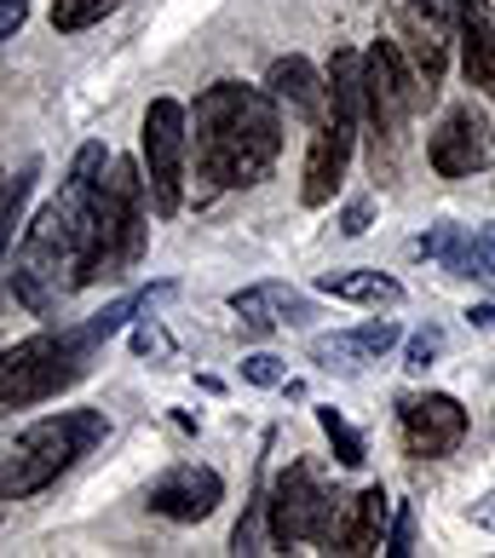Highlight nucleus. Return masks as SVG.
<instances>
[{
  "label": "nucleus",
  "instance_id": "nucleus-1",
  "mask_svg": "<svg viewBox=\"0 0 495 558\" xmlns=\"http://www.w3.org/2000/svg\"><path fill=\"white\" fill-rule=\"evenodd\" d=\"M105 168H110L105 144H81L64 173V191L24 225V242H17V259H12V294L24 312L58 317L64 300L81 288V242H87V219Z\"/></svg>",
  "mask_w": 495,
  "mask_h": 558
},
{
  "label": "nucleus",
  "instance_id": "nucleus-2",
  "mask_svg": "<svg viewBox=\"0 0 495 558\" xmlns=\"http://www.w3.org/2000/svg\"><path fill=\"white\" fill-rule=\"evenodd\" d=\"M184 144L196 150V173L214 191H247L282 156L277 98L242 81H214L196 98V110H184Z\"/></svg>",
  "mask_w": 495,
  "mask_h": 558
},
{
  "label": "nucleus",
  "instance_id": "nucleus-3",
  "mask_svg": "<svg viewBox=\"0 0 495 558\" xmlns=\"http://www.w3.org/2000/svg\"><path fill=\"white\" fill-rule=\"evenodd\" d=\"M105 432H110V421L98 415V409H58V415L29 421L7 449H0V495H7V501L40 495L47 484L64 478L81 454H93L105 444Z\"/></svg>",
  "mask_w": 495,
  "mask_h": 558
},
{
  "label": "nucleus",
  "instance_id": "nucleus-4",
  "mask_svg": "<svg viewBox=\"0 0 495 558\" xmlns=\"http://www.w3.org/2000/svg\"><path fill=\"white\" fill-rule=\"evenodd\" d=\"M110 179H98L93 196V219H87V242H81V288L133 271L144 254V173L138 161H110Z\"/></svg>",
  "mask_w": 495,
  "mask_h": 558
},
{
  "label": "nucleus",
  "instance_id": "nucleus-5",
  "mask_svg": "<svg viewBox=\"0 0 495 558\" xmlns=\"http://www.w3.org/2000/svg\"><path fill=\"white\" fill-rule=\"evenodd\" d=\"M93 363V340L81 328H64V335H35L24 345L0 351V403L24 409V403H47L64 386H75Z\"/></svg>",
  "mask_w": 495,
  "mask_h": 558
},
{
  "label": "nucleus",
  "instance_id": "nucleus-6",
  "mask_svg": "<svg viewBox=\"0 0 495 558\" xmlns=\"http://www.w3.org/2000/svg\"><path fill=\"white\" fill-rule=\"evenodd\" d=\"M138 150H144V202H150L156 219H173L184 208V156H191L179 98H156V105L144 110Z\"/></svg>",
  "mask_w": 495,
  "mask_h": 558
},
{
  "label": "nucleus",
  "instance_id": "nucleus-7",
  "mask_svg": "<svg viewBox=\"0 0 495 558\" xmlns=\"http://www.w3.org/2000/svg\"><path fill=\"white\" fill-rule=\"evenodd\" d=\"M265 507V524H271V542L277 547H294V542H323L328 524H335V495H328L317 461H294L271 484V501Z\"/></svg>",
  "mask_w": 495,
  "mask_h": 558
},
{
  "label": "nucleus",
  "instance_id": "nucleus-8",
  "mask_svg": "<svg viewBox=\"0 0 495 558\" xmlns=\"http://www.w3.org/2000/svg\"><path fill=\"white\" fill-rule=\"evenodd\" d=\"M426 161L438 179H472L490 161V121L472 105H449L426 138Z\"/></svg>",
  "mask_w": 495,
  "mask_h": 558
},
{
  "label": "nucleus",
  "instance_id": "nucleus-9",
  "mask_svg": "<svg viewBox=\"0 0 495 558\" xmlns=\"http://www.w3.org/2000/svg\"><path fill=\"white\" fill-rule=\"evenodd\" d=\"M144 501H150V512H161V519H173V524H202L225 501V478H219L214 466L184 461L173 472H161Z\"/></svg>",
  "mask_w": 495,
  "mask_h": 558
},
{
  "label": "nucleus",
  "instance_id": "nucleus-10",
  "mask_svg": "<svg viewBox=\"0 0 495 558\" xmlns=\"http://www.w3.org/2000/svg\"><path fill=\"white\" fill-rule=\"evenodd\" d=\"M467 438V409L449 391H426V398L403 403V449L415 461H438Z\"/></svg>",
  "mask_w": 495,
  "mask_h": 558
},
{
  "label": "nucleus",
  "instance_id": "nucleus-11",
  "mask_svg": "<svg viewBox=\"0 0 495 558\" xmlns=\"http://www.w3.org/2000/svg\"><path fill=\"white\" fill-rule=\"evenodd\" d=\"M352 144H358V128H346V121H335V116L317 121L312 150H305V184H300V202H305V208L335 202L340 179H346V161H352Z\"/></svg>",
  "mask_w": 495,
  "mask_h": 558
},
{
  "label": "nucleus",
  "instance_id": "nucleus-12",
  "mask_svg": "<svg viewBox=\"0 0 495 558\" xmlns=\"http://www.w3.org/2000/svg\"><path fill=\"white\" fill-rule=\"evenodd\" d=\"M386 519H391V501H386V489L375 484V489H363V495H352L346 501V512L335 524H328V553H346V558H363V553H381V542H386Z\"/></svg>",
  "mask_w": 495,
  "mask_h": 558
},
{
  "label": "nucleus",
  "instance_id": "nucleus-13",
  "mask_svg": "<svg viewBox=\"0 0 495 558\" xmlns=\"http://www.w3.org/2000/svg\"><path fill=\"white\" fill-rule=\"evenodd\" d=\"M231 312L242 317L247 335H277V328H294L312 317V305L288 282H254V288H237L231 294Z\"/></svg>",
  "mask_w": 495,
  "mask_h": 558
},
{
  "label": "nucleus",
  "instance_id": "nucleus-14",
  "mask_svg": "<svg viewBox=\"0 0 495 558\" xmlns=\"http://www.w3.org/2000/svg\"><path fill=\"white\" fill-rule=\"evenodd\" d=\"M415 247L426 259H438L444 271H456V277L495 282V236H472V231H461V225H438V231H426Z\"/></svg>",
  "mask_w": 495,
  "mask_h": 558
},
{
  "label": "nucleus",
  "instance_id": "nucleus-15",
  "mask_svg": "<svg viewBox=\"0 0 495 558\" xmlns=\"http://www.w3.org/2000/svg\"><path fill=\"white\" fill-rule=\"evenodd\" d=\"M391 345H398V323L375 317V323H358V328H340V335L317 340L312 357L328 363V368H335V363H340V368H363V363H381Z\"/></svg>",
  "mask_w": 495,
  "mask_h": 558
},
{
  "label": "nucleus",
  "instance_id": "nucleus-16",
  "mask_svg": "<svg viewBox=\"0 0 495 558\" xmlns=\"http://www.w3.org/2000/svg\"><path fill=\"white\" fill-rule=\"evenodd\" d=\"M265 87H271V98H277V105L300 110V116H312V121H323V116H328L323 75H317L312 64H305V58H277V64H271V75H265Z\"/></svg>",
  "mask_w": 495,
  "mask_h": 558
},
{
  "label": "nucleus",
  "instance_id": "nucleus-17",
  "mask_svg": "<svg viewBox=\"0 0 495 558\" xmlns=\"http://www.w3.org/2000/svg\"><path fill=\"white\" fill-rule=\"evenodd\" d=\"M456 35H461V70H467V81L495 98V12L479 0Z\"/></svg>",
  "mask_w": 495,
  "mask_h": 558
},
{
  "label": "nucleus",
  "instance_id": "nucleus-18",
  "mask_svg": "<svg viewBox=\"0 0 495 558\" xmlns=\"http://www.w3.org/2000/svg\"><path fill=\"white\" fill-rule=\"evenodd\" d=\"M391 40H398L403 58L421 70L426 87H438V81H444V58H449V52H444V29H438V24H426L421 12H409V7H403V17H398V35H391Z\"/></svg>",
  "mask_w": 495,
  "mask_h": 558
},
{
  "label": "nucleus",
  "instance_id": "nucleus-19",
  "mask_svg": "<svg viewBox=\"0 0 495 558\" xmlns=\"http://www.w3.org/2000/svg\"><path fill=\"white\" fill-rule=\"evenodd\" d=\"M323 294H335V300H352V305H403V282L398 277H386V271H323L317 277Z\"/></svg>",
  "mask_w": 495,
  "mask_h": 558
},
{
  "label": "nucleus",
  "instance_id": "nucleus-20",
  "mask_svg": "<svg viewBox=\"0 0 495 558\" xmlns=\"http://www.w3.org/2000/svg\"><path fill=\"white\" fill-rule=\"evenodd\" d=\"M29 191H35V168L12 173L7 184H0V259H7V247H12V236H17V219H24Z\"/></svg>",
  "mask_w": 495,
  "mask_h": 558
},
{
  "label": "nucleus",
  "instance_id": "nucleus-21",
  "mask_svg": "<svg viewBox=\"0 0 495 558\" xmlns=\"http://www.w3.org/2000/svg\"><path fill=\"white\" fill-rule=\"evenodd\" d=\"M121 7V0H52V29H93V24H105V17Z\"/></svg>",
  "mask_w": 495,
  "mask_h": 558
},
{
  "label": "nucleus",
  "instance_id": "nucleus-22",
  "mask_svg": "<svg viewBox=\"0 0 495 558\" xmlns=\"http://www.w3.org/2000/svg\"><path fill=\"white\" fill-rule=\"evenodd\" d=\"M317 421H323V432H328V444H335V461H340V466H363V461H369V444H363V432H352V426H346V415H340V409H317Z\"/></svg>",
  "mask_w": 495,
  "mask_h": 558
},
{
  "label": "nucleus",
  "instance_id": "nucleus-23",
  "mask_svg": "<svg viewBox=\"0 0 495 558\" xmlns=\"http://www.w3.org/2000/svg\"><path fill=\"white\" fill-rule=\"evenodd\" d=\"M403 7H409V12H421L426 24H438V29L449 35V29H461V24H467V12L479 7V0H403Z\"/></svg>",
  "mask_w": 495,
  "mask_h": 558
},
{
  "label": "nucleus",
  "instance_id": "nucleus-24",
  "mask_svg": "<svg viewBox=\"0 0 495 558\" xmlns=\"http://www.w3.org/2000/svg\"><path fill=\"white\" fill-rule=\"evenodd\" d=\"M391 558H403V553H415V512H398V524H391V535H386V542H381Z\"/></svg>",
  "mask_w": 495,
  "mask_h": 558
},
{
  "label": "nucleus",
  "instance_id": "nucleus-25",
  "mask_svg": "<svg viewBox=\"0 0 495 558\" xmlns=\"http://www.w3.org/2000/svg\"><path fill=\"white\" fill-rule=\"evenodd\" d=\"M438 351H444V335H438V328H421V335L409 340V368H432Z\"/></svg>",
  "mask_w": 495,
  "mask_h": 558
},
{
  "label": "nucleus",
  "instance_id": "nucleus-26",
  "mask_svg": "<svg viewBox=\"0 0 495 558\" xmlns=\"http://www.w3.org/2000/svg\"><path fill=\"white\" fill-rule=\"evenodd\" d=\"M242 375L254 380V386H277V380H282V363L259 351V357H247V363H242Z\"/></svg>",
  "mask_w": 495,
  "mask_h": 558
},
{
  "label": "nucleus",
  "instance_id": "nucleus-27",
  "mask_svg": "<svg viewBox=\"0 0 495 558\" xmlns=\"http://www.w3.org/2000/svg\"><path fill=\"white\" fill-rule=\"evenodd\" d=\"M29 17V0H0V40H12Z\"/></svg>",
  "mask_w": 495,
  "mask_h": 558
},
{
  "label": "nucleus",
  "instance_id": "nucleus-28",
  "mask_svg": "<svg viewBox=\"0 0 495 558\" xmlns=\"http://www.w3.org/2000/svg\"><path fill=\"white\" fill-rule=\"evenodd\" d=\"M340 231H346V236H363V231H369V202H352V208L340 214Z\"/></svg>",
  "mask_w": 495,
  "mask_h": 558
},
{
  "label": "nucleus",
  "instance_id": "nucleus-29",
  "mask_svg": "<svg viewBox=\"0 0 495 558\" xmlns=\"http://www.w3.org/2000/svg\"><path fill=\"white\" fill-rule=\"evenodd\" d=\"M133 345H138V351H168V335H161V328H138Z\"/></svg>",
  "mask_w": 495,
  "mask_h": 558
},
{
  "label": "nucleus",
  "instance_id": "nucleus-30",
  "mask_svg": "<svg viewBox=\"0 0 495 558\" xmlns=\"http://www.w3.org/2000/svg\"><path fill=\"white\" fill-rule=\"evenodd\" d=\"M467 323H472V328H495V300H490V305H472Z\"/></svg>",
  "mask_w": 495,
  "mask_h": 558
},
{
  "label": "nucleus",
  "instance_id": "nucleus-31",
  "mask_svg": "<svg viewBox=\"0 0 495 558\" xmlns=\"http://www.w3.org/2000/svg\"><path fill=\"white\" fill-rule=\"evenodd\" d=\"M490 236H495V231H490Z\"/></svg>",
  "mask_w": 495,
  "mask_h": 558
}]
</instances>
